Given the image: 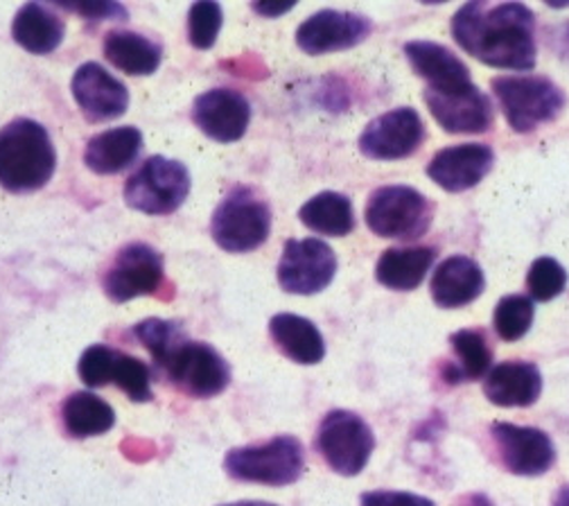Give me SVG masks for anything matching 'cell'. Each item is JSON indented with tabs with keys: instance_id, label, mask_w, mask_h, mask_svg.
I'll list each match as a JSON object with an SVG mask.
<instances>
[{
	"instance_id": "cell-1",
	"label": "cell",
	"mask_w": 569,
	"mask_h": 506,
	"mask_svg": "<svg viewBox=\"0 0 569 506\" xmlns=\"http://www.w3.org/2000/svg\"><path fill=\"white\" fill-rule=\"evenodd\" d=\"M536 17L522 3L486 6L472 0L452 19L455 41L492 68L531 70L536 66Z\"/></svg>"
},
{
	"instance_id": "cell-2",
	"label": "cell",
	"mask_w": 569,
	"mask_h": 506,
	"mask_svg": "<svg viewBox=\"0 0 569 506\" xmlns=\"http://www.w3.org/2000/svg\"><path fill=\"white\" fill-rule=\"evenodd\" d=\"M57 168L48 129L32 118H17L0 129V186L10 192L43 188Z\"/></svg>"
},
{
	"instance_id": "cell-3",
	"label": "cell",
	"mask_w": 569,
	"mask_h": 506,
	"mask_svg": "<svg viewBox=\"0 0 569 506\" xmlns=\"http://www.w3.org/2000/svg\"><path fill=\"white\" fill-rule=\"evenodd\" d=\"M306 468L303 444L292 434H280L264 444L233 448L224 457V470L238 482L290 486Z\"/></svg>"
},
{
	"instance_id": "cell-4",
	"label": "cell",
	"mask_w": 569,
	"mask_h": 506,
	"mask_svg": "<svg viewBox=\"0 0 569 506\" xmlns=\"http://www.w3.org/2000/svg\"><path fill=\"white\" fill-rule=\"evenodd\" d=\"M271 231L269 204L247 186L233 188L210 217V236L229 254H249L267 242Z\"/></svg>"
},
{
	"instance_id": "cell-5",
	"label": "cell",
	"mask_w": 569,
	"mask_h": 506,
	"mask_svg": "<svg viewBox=\"0 0 569 506\" xmlns=\"http://www.w3.org/2000/svg\"><path fill=\"white\" fill-rule=\"evenodd\" d=\"M502 113L513 131L529 133L542 122H551L565 107V93L540 76H505L490 82Z\"/></svg>"
},
{
	"instance_id": "cell-6",
	"label": "cell",
	"mask_w": 569,
	"mask_h": 506,
	"mask_svg": "<svg viewBox=\"0 0 569 506\" xmlns=\"http://www.w3.org/2000/svg\"><path fill=\"white\" fill-rule=\"evenodd\" d=\"M190 195V172L181 161L150 157L127 179L124 201L146 215H172Z\"/></svg>"
},
{
	"instance_id": "cell-7",
	"label": "cell",
	"mask_w": 569,
	"mask_h": 506,
	"mask_svg": "<svg viewBox=\"0 0 569 506\" xmlns=\"http://www.w3.org/2000/svg\"><path fill=\"white\" fill-rule=\"evenodd\" d=\"M315 446L335 473L355 477L367 468L376 450V437L362 416L346 409H332L323 416L317 429Z\"/></svg>"
},
{
	"instance_id": "cell-8",
	"label": "cell",
	"mask_w": 569,
	"mask_h": 506,
	"mask_svg": "<svg viewBox=\"0 0 569 506\" xmlns=\"http://www.w3.org/2000/svg\"><path fill=\"white\" fill-rule=\"evenodd\" d=\"M432 204L416 188L385 186L367 204V225L378 238L418 240L432 225Z\"/></svg>"
},
{
	"instance_id": "cell-9",
	"label": "cell",
	"mask_w": 569,
	"mask_h": 506,
	"mask_svg": "<svg viewBox=\"0 0 569 506\" xmlns=\"http://www.w3.org/2000/svg\"><path fill=\"white\" fill-rule=\"evenodd\" d=\"M170 380L192 398H216L231 383L227 359L203 341L186 339L163 365Z\"/></svg>"
},
{
	"instance_id": "cell-10",
	"label": "cell",
	"mask_w": 569,
	"mask_h": 506,
	"mask_svg": "<svg viewBox=\"0 0 569 506\" xmlns=\"http://www.w3.org/2000/svg\"><path fill=\"white\" fill-rule=\"evenodd\" d=\"M337 256L323 240H288L278 262V282L288 295L312 297L335 280Z\"/></svg>"
},
{
	"instance_id": "cell-11",
	"label": "cell",
	"mask_w": 569,
	"mask_h": 506,
	"mask_svg": "<svg viewBox=\"0 0 569 506\" xmlns=\"http://www.w3.org/2000/svg\"><path fill=\"white\" fill-rule=\"evenodd\" d=\"M163 276V256L146 242H131L118 251L104 274L102 285L111 301L127 304L131 299L159 292Z\"/></svg>"
},
{
	"instance_id": "cell-12",
	"label": "cell",
	"mask_w": 569,
	"mask_h": 506,
	"mask_svg": "<svg viewBox=\"0 0 569 506\" xmlns=\"http://www.w3.org/2000/svg\"><path fill=\"white\" fill-rule=\"evenodd\" d=\"M425 138V125L416 109L398 107L371 120L360 136V152L373 161L411 157Z\"/></svg>"
},
{
	"instance_id": "cell-13",
	"label": "cell",
	"mask_w": 569,
	"mask_h": 506,
	"mask_svg": "<svg viewBox=\"0 0 569 506\" xmlns=\"http://www.w3.org/2000/svg\"><path fill=\"white\" fill-rule=\"evenodd\" d=\"M422 100L448 133H481L492 125V102L472 82L455 89H425Z\"/></svg>"
},
{
	"instance_id": "cell-14",
	"label": "cell",
	"mask_w": 569,
	"mask_h": 506,
	"mask_svg": "<svg viewBox=\"0 0 569 506\" xmlns=\"http://www.w3.org/2000/svg\"><path fill=\"white\" fill-rule=\"evenodd\" d=\"M492 439L500 448L502 464L513 475L540 477L556 464V448L549 434L538 427L513 423H492Z\"/></svg>"
},
{
	"instance_id": "cell-15",
	"label": "cell",
	"mask_w": 569,
	"mask_h": 506,
	"mask_svg": "<svg viewBox=\"0 0 569 506\" xmlns=\"http://www.w3.org/2000/svg\"><path fill=\"white\" fill-rule=\"evenodd\" d=\"M373 30L365 14L321 10L297 30V43L306 54H328L360 46Z\"/></svg>"
},
{
	"instance_id": "cell-16",
	"label": "cell",
	"mask_w": 569,
	"mask_h": 506,
	"mask_svg": "<svg viewBox=\"0 0 569 506\" xmlns=\"http://www.w3.org/2000/svg\"><path fill=\"white\" fill-rule=\"evenodd\" d=\"M192 122L203 136L218 142H236L251 120L249 100L236 89H210L192 102Z\"/></svg>"
},
{
	"instance_id": "cell-17",
	"label": "cell",
	"mask_w": 569,
	"mask_h": 506,
	"mask_svg": "<svg viewBox=\"0 0 569 506\" xmlns=\"http://www.w3.org/2000/svg\"><path fill=\"white\" fill-rule=\"evenodd\" d=\"M70 91H73L80 111L91 122L116 120L129 109L127 87L96 61H87L76 70Z\"/></svg>"
},
{
	"instance_id": "cell-18",
	"label": "cell",
	"mask_w": 569,
	"mask_h": 506,
	"mask_svg": "<svg viewBox=\"0 0 569 506\" xmlns=\"http://www.w3.org/2000/svg\"><path fill=\"white\" fill-rule=\"evenodd\" d=\"M495 163V152L488 145L463 142L452 145V148L441 150L430 166H427V177L448 192H466L475 188Z\"/></svg>"
},
{
	"instance_id": "cell-19",
	"label": "cell",
	"mask_w": 569,
	"mask_h": 506,
	"mask_svg": "<svg viewBox=\"0 0 569 506\" xmlns=\"http://www.w3.org/2000/svg\"><path fill=\"white\" fill-rule=\"evenodd\" d=\"M483 394L497 407H529L542 394L540 369L531 361H502L486 376Z\"/></svg>"
},
{
	"instance_id": "cell-20",
	"label": "cell",
	"mask_w": 569,
	"mask_h": 506,
	"mask_svg": "<svg viewBox=\"0 0 569 506\" xmlns=\"http://www.w3.org/2000/svg\"><path fill=\"white\" fill-rule=\"evenodd\" d=\"M405 57L416 76L427 82V89H455L472 82L468 66L441 43L409 41L405 43Z\"/></svg>"
},
{
	"instance_id": "cell-21",
	"label": "cell",
	"mask_w": 569,
	"mask_h": 506,
	"mask_svg": "<svg viewBox=\"0 0 569 506\" xmlns=\"http://www.w3.org/2000/svg\"><path fill=\"white\" fill-rule=\"evenodd\" d=\"M483 271L468 256H450L439 265L432 278V299L441 308H463L483 292Z\"/></svg>"
},
{
	"instance_id": "cell-22",
	"label": "cell",
	"mask_w": 569,
	"mask_h": 506,
	"mask_svg": "<svg viewBox=\"0 0 569 506\" xmlns=\"http://www.w3.org/2000/svg\"><path fill=\"white\" fill-rule=\"evenodd\" d=\"M142 152V133L127 125L93 136L84 150V163L96 175H118L136 163Z\"/></svg>"
},
{
	"instance_id": "cell-23",
	"label": "cell",
	"mask_w": 569,
	"mask_h": 506,
	"mask_svg": "<svg viewBox=\"0 0 569 506\" xmlns=\"http://www.w3.org/2000/svg\"><path fill=\"white\" fill-rule=\"evenodd\" d=\"M269 335L278 350L297 365H319L326 357V341L321 330L306 317L280 312L269 321Z\"/></svg>"
},
{
	"instance_id": "cell-24",
	"label": "cell",
	"mask_w": 569,
	"mask_h": 506,
	"mask_svg": "<svg viewBox=\"0 0 569 506\" xmlns=\"http://www.w3.org/2000/svg\"><path fill=\"white\" fill-rule=\"evenodd\" d=\"M104 57L127 76L146 78L159 70L163 50L159 43L150 41L148 37L127 32V30H111L104 37Z\"/></svg>"
},
{
	"instance_id": "cell-25",
	"label": "cell",
	"mask_w": 569,
	"mask_h": 506,
	"mask_svg": "<svg viewBox=\"0 0 569 506\" xmlns=\"http://www.w3.org/2000/svg\"><path fill=\"white\" fill-rule=\"evenodd\" d=\"M63 21L41 3H26L12 23L14 41L32 54H48L57 50L63 41Z\"/></svg>"
},
{
	"instance_id": "cell-26",
	"label": "cell",
	"mask_w": 569,
	"mask_h": 506,
	"mask_svg": "<svg viewBox=\"0 0 569 506\" xmlns=\"http://www.w3.org/2000/svg\"><path fill=\"white\" fill-rule=\"evenodd\" d=\"M437 251L432 247H409V249H387L376 267V278L396 292H411L427 271H430Z\"/></svg>"
},
{
	"instance_id": "cell-27",
	"label": "cell",
	"mask_w": 569,
	"mask_h": 506,
	"mask_svg": "<svg viewBox=\"0 0 569 506\" xmlns=\"http://www.w3.org/2000/svg\"><path fill=\"white\" fill-rule=\"evenodd\" d=\"M61 420L70 437L89 439L107 434L116 425V411L96 394L76 391L63 400Z\"/></svg>"
},
{
	"instance_id": "cell-28",
	"label": "cell",
	"mask_w": 569,
	"mask_h": 506,
	"mask_svg": "<svg viewBox=\"0 0 569 506\" xmlns=\"http://www.w3.org/2000/svg\"><path fill=\"white\" fill-rule=\"evenodd\" d=\"M299 220L319 236L343 238L355 229L352 201L335 190L319 192L301 206Z\"/></svg>"
},
{
	"instance_id": "cell-29",
	"label": "cell",
	"mask_w": 569,
	"mask_h": 506,
	"mask_svg": "<svg viewBox=\"0 0 569 506\" xmlns=\"http://www.w3.org/2000/svg\"><path fill=\"white\" fill-rule=\"evenodd\" d=\"M450 344L459 359L457 367L448 369L450 383H459V380L472 383V380H479L490 374L492 353H490V346L481 330H468V328L457 330L450 337Z\"/></svg>"
},
{
	"instance_id": "cell-30",
	"label": "cell",
	"mask_w": 569,
	"mask_h": 506,
	"mask_svg": "<svg viewBox=\"0 0 569 506\" xmlns=\"http://www.w3.org/2000/svg\"><path fill=\"white\" fill-rule=\"evenodd\" d=\"M533 315L536 310L529 297H520V295L505 297L500 304H497L492 315L495 333L505 341H518L529 333L533 324Z\"/></svg>"
},
{
	"instance_id": "cell-31",
	"label": "cell",
	"mask_w": 569,
	"mask_h": 506,
	"mask_svg": "<svg viewBox=\"0 0 569 506\" xmlns=\"http://www.w3.org/2000/svg\"><path fill=\"white\" fill-rule=\"evenodd\" d=\"M133 335L140 339L142 346L152 353L159 367H163L170 359V355L186 341L183 330L174 321H168V319L140 321L133 326Z\"/></svg>"
},
{
	"instance_id": "cell-32",
	"label": "cell",
	"mask_w": 569,
	"mask_h": 506,
	"mask_svg": "<svg viewBox=\"0 0 569 506\" xmlns=\"http://www.w3.org/2000/svg\"><path fill=\"white\" fill-rule=\"evenodd\" d=\"M111 383H116L133 403H148L152 400V376L146 361H140L127 353L116 355L113 376Z\"/></svg>"
},
{
	"instance_id": "cell-33",
	"label": "cell",
	"mask_w": 569,
	"mask_h": 506,
	"mask_svg": "<svg viewBox=\"0 0 569 506\" xmlns=\"http://www.w3.org/2000/svg\"><path fill=\"white\" fill-rule=\"evenodd\" d=\"M224 23V12L220 3L212 0H199L188 12V41L197 50H210L216 46Z\"/></svg>"
},
{
	"instance_id": "cell-34",
	"label": "cell",
	"mask_w": 569,
	"mask_h": 506,
	"mask_svg": "<svg viewBox=\"0 0 569 506\" xmlns=\"http://www.w3.org/2000/svg\"><path fill=\"white\" fill-rule=\"evenodd\" d=\"M567 285V271L565 267L553 260V258H538L527 276V289H529V299L531 301H551L562 295V289Z\"/></svg>"
},
{
	"instance_id": "cell-35",
	"label": "cell",
	"mask_w": 569,
	"mask_h": 506,
	"mask_svg": "<svg viewBox=\"0 0 569 506\" xmlns=\"http://www.w3.org/2000/svg\"><path fill=\"white\" fill-rule=\"evenodd\" d=\"M116 355L118 350L104 346V344H93L89 346L78 365V374L82 378V383L91 389L96 387H104L111 383L113 376V365H116Z\"/></svg>"
},
{
	"instance_id": "cell-36",
	"label": "cell",
	"mask_w": 569,
	"mask_h": 506,
	"mask_svg": "<svg viewBox=\"0 0 569 506\" xmlns=\"http://www.w3.org/2000/svg\"><path fill=\"white\" fill-rule=\"evenodd\" d=\"M70 12H78L91 21H124L127 8L120 3H109V0H91V3H57Z\"/></svg>"
},
{
	"instance_id": "cell-37",
	"label": "cell",
	"mask_w": 569,
	"mask_h": 506,
	"mask_svg": "<svg viewBox=\"0 0 569 506\" xmlns=\"http://www.w3.org/2000/svg\"><path fill=\"white\" fill-rule=\"evenodd\" d=\"M362 506H437L430 497L402 490H371L362 495Z\"/></svg>"
},
{
	"instance_id": "cell-38",
	"label": "cell",
	"mask_w": 569,
	"mask_h": 506,
	"mask_svg": "<svg viewBox=\"0 0 569 506\" xmlns=\"http://www.w3.org/2000/svg\"><path fill=\"white\" fill-rule=\"evenodd\" d=\"M251 8H253L256 14L264 17V19H278L280 14L290 12L295 6L292 3H288V6H280V3H253Z\"/></svg>"
},
{
	"instance_id": "cell-39",
	"label": "cell",
	"mask_w": 569,
	"mask_h": 506,
	"mask_svg": "<svg viewBox=\"0 0 569 506\" xmlns=\"http://www.w3.org/2000/svg\"><path fill=\"white\" fill-rule=\"evenodd\" d=\"M551 506H569V484L562 486V488L556 493Z\"/></svg>"
},
{
	"instance_id": "cell-40",
	"label": "cell",
	"mask_w": 569,
	"mask_h": 506,
	"mask_svg": "<svg viewBox=\"0 0 569 506\" xmlns=\"http://www.w3.org/2000/svg\"><path fill=\"white\" fill-rule=\"evenodd\" d=\"M463 506H492V502L486 495H470Z\"/></svg>"
},
{
	"instance_id": "cell-41",
	"label": "cell",
	"mask_w": 569,
	"mask_h": 506,
	"mask_svg": "<svg viewBox=\"0 0 569 506\" xmlns=\"http://www.w3.org/2000/svg\"><path fill=\"white\" fill-rule=\"evenodd\" d=\"M222 506H276L271 502H256V499H247V502H233V504H222Z\"/></svg>"
},
{
	"instance_id": "cell-42",
	"label": "cell",
	"mask_w": 569,
	"mask_h": 506,
	"mask_svg": "<svg viewBox=\"0 0 569 506\" xmlns=\"http://www.w3.org/2000/svg\"><path fill=\"white\" fill-rule=\"evenodd\" d=\"M565 41H567V46H569V28H567V37H565Z\"/></svg>"
}]
</instances>
